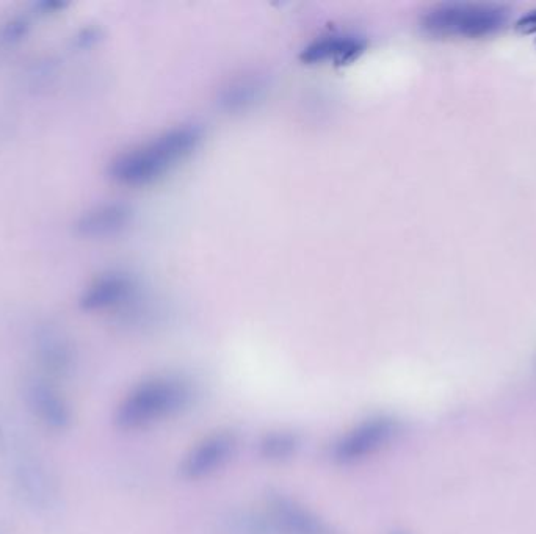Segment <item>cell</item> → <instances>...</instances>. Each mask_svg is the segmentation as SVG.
<instances>
[{"label":"cell","mask_w":536,"mask_h":534,"mask_svg":"<svg viewBox=\"0 0 536 534\" xmlns=\"http://www.w3.org/2000/svg\"><path fill=\"white\" fill-rule=\"evenodd\" d=\"M198 389L189 376L163 372L140 379L123 395L113 425L123 433H138L176 419L195 405Z\"/></svg>","instance_id":"obj_1"},{"label":"cell","mask_w":536,"mask_h":534,"mask_svg":"<svg viewBox=\"0 0 536 534\" xmlns=\"http://www.w3.org/2000/svg\"><path fill=\"white\" fill-rule=\"evenodd\" d=\"M203 137V127L198 124L171 127L142 145L121 152L110 162L109 176L127 187L153 184L192 156Z\"/></svg>","instance_id":"obj_2"},{"label":"cell","mask_w":536,"mask_h":534,"mask_svg":"<svg viewBox=\"0 0 536 534\" xmlns=\"http://www.w3.org/2000/svg\"><path fill=\"white\" fill-rule=\"evenodd\" d=\"M507 8L493 4L452 2L431 8L422 16V29L438 38H482L504 27Z\"/></svg>","instance_id":"obj_3"},{"label":"cell","mask_w":536,"mask_h":534,"mask_svg":"<svg viewBox=\"0 0 536 534\" xmlns=\"http://www.w3.org/2000/svg\"><path fill=\"white\" fill-rule=\"evenodd\" d=\"M402 433V423L391 414H372L334 439L328 458L336 467H353L383 452Z\"/></svg>","instance_id":"obj_4"},{"label":"cell","mask_w":536,"mask_h":534,"mask_svg":"<svg viewBox=\"0 0 536 534\" xmlns=\"http://www.w3.org/2000/svg\"><path fill=\"white\" fill-rule=\"evenodd\" d=\"M237 447L239 436L231 428H218L204 434L179 461V477L189 483L209 480L228 466L236 455Z\"/></svg>","instance_id":"obj_5"},{"label":"cell","mask_w":536,"mask_h":534,"mask_svg":"<svg viewBox=\"0 0 536 534\" xmlns=\"http://www.w3.org/2000/svg\"><path fill=\"white\" fill-rule=\"evenodd\" d=\"M262 511L276 534H342L336 525L316 509L281 489H267L262 497Z\"/></svg>","instance_id":"obj_6"},{"label":"cell","mask_w":536,"mask_h":534,"mask_svg":"<svg viewBox=\"0 0 536 534\" xmlns=\"http://www.w3.org/2000/svg\"><path fill=\"white\" fill-rule=\"evenodd\" d=\"M24 400L38 422L43 423L49 430L66 431L73 423V409L62 394V390L43 376H32L27 379L24 386Z\"/></svg>","instance_id":"obj_7"},{"label":"cell","mask_w":536,"mask_h":534,"mask_svg":"<svg viewBox=\"0 0 536 534\" xmlns=\"http://www.w3.org/2000/svg\"><path fill=\"white\" fill-rule=\"evenodd\" d=\"M367 40L363 35L352 32L326 33L312 40L301 51V62L306 65H348L366 52Z\"/></svg>","instance_id":"obj_8"},{"label":"cell","mask_w":536,"mask_h":534,"mask_svg":"<svg viewBox=\"0 0 536 534\" xmlns=\"http://www.w3.org/2000/svg\"><path fill=\"white\" fill-rule=\"evenodd\" d=\"M134 278L123 271H109L96 278L80 296L82 311L101 312L123 306L134 295Z\"/></svg>","instance_id":"obj_9"},{"label":"cell","mask_w":536,"mask_h":534,"mask_svg":"<svg viewBox=\"0 0 536 534\" xmlns=\"http://www.w3.org/2000/svg\"><path fill=\"white\" fill-rule=\"evenodd\" d=\"M134 210L124 203H102L90 207L76 221V232L85 239H106L120 234L132 223Z\"/></svg>","instance_id":"obj_10"},{"label":"cell","mask_w":536,"mask_h":534,"mask_svg":"<svg viewBox=\"0 0 536 534\" xmlns=\"http://www.w3.org/2000/svg\"><path fill=\"white\" fill-rule=\"evenodd\" d=\"M74 351L63 337L48 334L41 339L38 347V362L41 375L52 383L68 379L74 370Z\"/></svg>","instance_id":"obj_11"},{"label":"cell","mask_w":536,"mask_h":534,"mask_svg":"<svg viewBox=\"0 0 536 534\" xmlns=\"http://www.w3.org/2000/svg\"><path fill=\"white\" fill-rule=\"evenodd\" d=\"M16 475L22 494H26L30 502L35 505L48 506L54 497V484L46 467L35 459V456H19L16 462Z\"/></svg>","instance_id":"obj_12"},{"label":"cell","mask_w":536,"mask_h":534,"mask_svg":"<svg viewBox=\"0 0 536 534\" xmlns=\"http://www.w3.org/2000/svg\"><path fill=\"white\" fill-rule=\"evenodd\" d=\"M258 455L272 464H283L297 456L301 447V437L292 430L265 431L259 437Z\"/></svg>","instance_id":"obj_13"},{"label":"cell","mask_w":536,"mask_h":534,"mask_svg":"<svg viewBox=\"0 0 536 534\" xmlns=\"http://www.w3.org/2000/svg\"><path fill=\"white\" fill-rule=\"evenodd\" d=\"M262 91H264V83L258 77L239 79L226 88L221 96V104L225 105L226 110H232V112L245 110L261 98Z\"/></svg>","instance_id":"obj_14"},{"label":"cell","mask_w":536,"mask_h":534,"mask_svg":"<svg viewBox=\"0 0 536 534\" xmlns=\"http://www.w3.org/2000/svg\"><path fill=\"white\" fill-rule=\"evenodd\" d=\"M231 534H276L264 511H242L229 520Z\"/></svg>","instance_id":"obj_15"},{"label":"cell","mask_w":536,"mask_h":534,"mask_svg":"<svg viewBox=\"0 0 536 534\" xmlns=\"http://www.w3.org/2000/svg\"><path fill=\"white\" fill-rule=\"evenodd\" d=\"M29 30L30 24L26 18L11 19L5 26L4 32H2V40L8 44L19 43V41L27 37Z\"/></svg>","instance_id":"obj_16"},{"label":"cell","mask_w":536,"mask_h":534,"mask_svg":"<svg viewBox=\"0 0 536 534\" xmlns=\"http://www.w3.org/2000/svg\"><path fill=\"white\" fill-rule=\"evenodd\" d=\"M515 29L519 35H532V33H536V10L530 11L529 15L522 16L516 22Z\"/></svg>","instance_id":"obj_17"},{"label":"cell","mask_w":536,"mask_h":534,"mask_svg":"<svg viewBox=\"0 0 536 534\" xmlns=\"http://www.w3.org/2000/svg\"><path fill=\"white\" fill-rule=\"evenodd\" d=\"M68 5V2H63V0H41L35 5V8L40 10L43 15H52V13H60V11L66 10Z\"/></svg>","instance_id":"obj_18"},{"label":"cell","mask_w":536,"mask_h":534,"mask_svg":"<svg viewBox=\"0 0 536 534\" xmlns=\"http://www.w3.org/2000/svg\"><path fill=\"white\" fill-rule=\"evenodd\" d=\"M98 40V32L95 29H84L76 37V46L80 49H87Z\"/></svg>","instance_id":"obj_19"}]
</instances>
